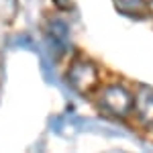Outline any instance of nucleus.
I'll use <instances>...</instances> for the list:
<instances>
[{
	"label": "nucleus",
	"mask_w": 153,
	"mask_h": 153,
	"mask_svg": "<svg viewBox=\"0 0 153 153\" xmlns=\"http://www.w3.org/2000/svg\"><path fill=\"white\" fill-rule=\"evenodd\" d=\"M149 16H153V0H149Z\"/></svg>",
	"instance_id": "nucleus-5"
},
{
	"label": "nucleus",
	"mask_w": 153,
	"mask_h": 153,
	"mask_svg": "<svg viewBox=\"0 0 153 153\" xmlns=\"http://www.w3.org/2000/svg\"><path fill=\"white\" fill-rule=\"evenodd\" d=\"M133 104H135V94H131V90L125 88L123 84H110L102 88L98 94V106L108 117L127 118L133 112Z\"/></svg>",
	"instance_id": "nucleus-1"
},
{
	"label": "nucleus",
	"mask_w": 153,
	"mask_h": 153,
	"mask_svg": "<svg viewBox=\"0 0 153 153\" xmlns=\"http://www.w3.org/2000/svg\"><path fill=\"white\" fill-rule=\"evenodd\" d=\"M112 2L123 16H129L133 21H145L149 16V0H112Z\"/></svg>",
	"instance_id": "nucleus-4"
},
{
	"label": "nucleus",
	"mask_w": 153,
	"mask_h": 153,
	"mask_svg": "<svg viewBox=\"0 0 153 153\" xmlns=\"http://www.w3.org/2000/svg\"><path fill=\"white\" fill-rule=\"evenodd\" d=\"M133 110L137 112V117L143 125L153 127V88L149 86H139L137 94H135V104Z\"/></svg>",
	"instance_id": "nucleus-3"
},
{
	"label": "nucleus",
	"mask_w": 153,
	"mask_h": 153,
	"mask_svg": "<svg viewBox=\"0 0 153 153\" xmlns=\"http://www.w3.org/2000/svg\"><path fill=\"white\" fill-rule=\"evenodd\" d=\"M68 84L74 92L88 96L98 90L100 84V71L98 65L90 59H76L68 70Z\"/></svg>",
	"instance_id": "nucleus-2"
}]
</instances>
